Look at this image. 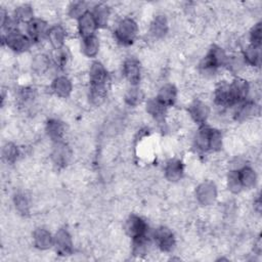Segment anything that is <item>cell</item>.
<instances>
[{"label":"cell","mask_w":262,"mask_h":262,"mask_svg":"<svg viewBox=\"0 0 262 262\" xmlns=\"http://www.w3.org/2000/svg\"><path fill=\"white\" fill-rule=\"evenodd\" d=\"M138 33V27L134 19L123 18L117 25L115 30V36L117 40L123 45H130L135 40Z\"/></svg>","instance_id":"obj_1"},{"label":"cell","mask_w":262,"mask_h":262,"mask_svg":"<svg viewBox=\"0 0 262 262\" xmlns=\"http://www.w3.org/2000/svg\"><path fill=\"white\" fill-rule=\"evenodd\" d=\"M227 55L225 53V51L219 47V46H213L209 52L207 53V55L205 56V58L202 60L201 62V69L204 73H213L215 72V70L219 67L225 66L226 60H227Z\"/></svg>","instance_id":"obj_2"},{"label":"cell","mask_w":262,"mask_h":262,"mask_svg":"<svg viewBox=\"0 0 262 262\" xmlns=\"http://www.w3.org/2000/svg\"><path fill=\"white\" fill-rule=\"evenodd\" d=\"M31 39L20 33L17 30H12L7 32L4 42L6 43L7 47L15 52L24 53L31 47Z\"/></svg>","instance_id":"obj_3"},{"label":"cell","mask_w":262,"mask_h":262,"mask_svg":"<svg viewBox=\"0 0 262 262\" xmlns=\"http://www.w3.org/2000/svg\"><path fill=\"white\" fill-rule=\"evenodd\" d=\"M152 237L158 248L163 252H170L175 246L173 232L167 227H159L154 231Z\"/></svg>","instance_id":"obj_4"},{"label":"cell","mask_w":262,"mask_h":262,"mask_svg":"<svg viewBox=\"0 0 262 262\" xmlns=\"http://www.w3.org/2000/svg\"><path fill=\"white\" fill-rule=\"evenodd\" d=\"M196 200L201 205H212L217 198V188L212 181H205L201 183L195 190Z\"/></svg>","instance_id":"obj_5"},{"label":"cell","mask_w":262,"mask_h":262,"mask_svg":"<svg viewBox=\"0 0 262 262\" xmlns=\"http://www.w3.org/2000/svg\"><path fill=\"white\" fill-rule=\"evenodd\" d=\"M125 230L129 236L134 238L142 237L146 235L147 232V224L146 222L136 215H131L125 224Z\"/></svg>","instance_id":"obj_6"},{"label":"cell","mask_w":262,"mask_h":262,"mask_svg":"<svg viewBox=\"0 0 262 262\" xmlns=\"http://www.w3.org/2000/svg\"><path fill=\"white\" fill-rule=\"evenodd\" d=\"M48 30L49 28L47 23L41 18H34L29 24H27V32L29 38L35 42H39L45 36H47Z\"/></svg>","instance_id":"obj_7"},{"label":"cell","mask_w":262,"mask_h":262,"mask_svg":"<svg viewBox=\"0 0 262 262\" xmlns=\"http://www.w3.org/2000/svg\"><path fill=\"white\" fill-rule=\"evenodd\" d=\"M123 74L129 83L136 86L141 78V68L137 59L130 57L123 64Z\"/></svg>","instance_id":"obj_8"},{"label":"cell","mask_w":262,"mask_h":262,"mask_svg":"<svg viewBox=\"0 0 262 262\" xmlns=\"http://www.w3.org/2000/svg\"><path fill=\"white\" fill-rule=\"evenodd\" d=\"M78 31L82 38H87L90 36L95 35V31L98 28L97 23L92 14V12L87 11L85 12L79 19H78V25H77Z\"/></svg>","instance_id":"obj_9"},{"label":"cell","mask_w":262,"mask_h":262,"mask_svg":"<svg viewBox=\"0 0 262 262\" xmlns=\"http://www.w3.org/2000/svg\"><path fill=\"white\" fill-rule=\"evenodd\" d=\"M51 158L56 166L64 167L69 164L72 158V150L66 143L61 141H56L52 149Z\"/></svg>","instance_id":"obj_10"},{"label":"cell","mask_w":262,"mask_h":262,"mask_svg":"<svg viewBox=\"0 0 262 262\" xmlns=\"http://www.w3.org/2000/svg\"><path fill=\"white\" fill-rule=\"evenodd\" d=\"M56 252L60 255H70L73 252V242L68 230L61 228L54 235V244Z\"/></svg>","instance_id":"obj_11"},{"label":"cell","mask_w":262,"mask_h":262,"mask_svg":"<svg viewBox=\"0 0 262 262\" xmlns=\"http://www.w3.org/2000/svg\"><path fill=\"white\" fill-rule=\"evenodd\" d=\"M214 100L217 105L224 106V107L235 104L229 84L223 83L216 88L214 93Z\"/></svg>","instance_id":"obj_12"},{"label":"cell","mask_w":262,"mask_h":262,"mask_svg":"<svg viewBox=\"0 0 262 262\" xmlns=\"http://www.w3.org/2000/svg\"><path fill=\"white\" fill-rule=\"evenodd\" d=\"M188 112L191 119L198 124H204L210 115L209 106L201 100L193 101L190 104Z\"/></svg>","instance_id":"obj_13"},{"label":"cell","mask_w":262,"mask_h":262,"mask_svg":"<svg viewBox=\"0 0 262 262\" xmlns=\"http://www.w3.org/2000/svg\"><path fill=\"white\" fill-rule=\"evenodd\" d=\"M229 86H230V90L235 103L242 102L248 97V94L250 92V86L245 79L243 78L234 79L232 83L229 84Z\"/></svg>","instance_id":"obj_14"},{"label":"cell","mask_w":262,"mask_h":262,"mask_svg":"<svg viewBox=\"0 0 262 262\" xmlns=\"http://www.w3.org/2000/svg\"><path fill=\"white\" fill-rule=\"evenodd\" d=\"M34 245L40 250H47L54 244V236L44 228H37L33 233Z\"/></svg>","instance_id":"obj_15"},{"label":"cell","mask_w":262,"mask_h":262,"mask_svg":"<svg viewBox=\"0 0 262 262\" xmlns=\"http://www.w3.org/2000/svg\"><path fill=\"white\" fill-rule=\"evenodd\" d=\"M52 90L53 92L61 97V98H66L68 97L71 92H72V89H73V86H72V82L71 80L66 77V76H59V77H56L53 82H52Z\"/></svg>","instance_id":"obj_16"},{"label":"cell","mask_w":262,"mask_h":262,"mask_svg":"<svg viewBox=\"0 0 262 262\" xmlns=\"http://www.w3.org/2000/svg\"><path fill=\"white\" fill-rule=\"evenodd\" d=\"M47 38L55 50L60 49L63 47V44H64L66 31L61 26L55 25L49 28L47 33Z\"/></svg>","instance_id":"obj_17"},{"label":"cell","mask_w":262,"mask_h":262,"mask_svg":"<svg viewBox=\"0 0 262 262\" xmlns=\"http://www.w3.org/2000/svg\"><path fill=\"white\" fill-rule=\"evenodd\" d=\"M183 175V165L179 160H170L165 167V176L169 181L176 182Z\"/></svg>","instance_id":"obj_18"},{"label":"cell","mask_w":262,"mask_h":262,"mask_svg":"<svg viewBox=\"0 0 262 262\" xmlns=\"http://www.w3.org/2000/svg\"><path fill=\"white\" fill-rule=\"evenodd\" d=\"M177 97V89L172 84H165L163 85L158 93L157 98L165 104L167 107L172 105Z\"/></svg>","instance_id":"obj_19"},{"label":"cell","mask_w":262,"mask_h":262,"mask_svg":"<svg viewBox=\"0 0 262 262\" xmlns=\"http://www.w3.org/2000/svg\"><path fill=\"white\" fill-rule=\"evenodd\" d=\"M238 178L243 188H252L255 186L257 181L256 172L248 166H244L239 170H237Z\"/></svg>","instance_id":"obj_20"},{"label":"cell","mask_w":262,"mask_h":262,"mask_svg":"<svg viewBox=\"0 0 262 262\" xmlns=\"http://www.w3.org/2000/svg\"><path fill=\"white\" fill-rule=\"evenodd\" d=\"M149 32L155 38H163L168 32L167 18L164 15H157L150 24Z\"/></svg>","instance_id":"obj_21"},{"label":"cell","mask_w":262,"mask_h":262,"mask_svg":"<svg viewBox=\"0 0 262 262\" xmlns=\"http://www.w3.org/2000/svg\"><path fill=\"white\" fill-rule=\"evenodd\" d=\"M81 49L87 57H94L99 51V39L95 35L83 38Z\"/></svg>","instance_id":"obj_22"},{"label":"cell","mask_w":262,"mask_h":262,"mask_svg":"<svg viewBox=\"0 0 262 262\" xmlns=\"http://www.w3.org/2000/svg\"><path fill=\"white\" fill-rule=\"evenodd\" d=\"M46 132L50 139L54 140L55 142L61 141V138L64 134V126L60 121L56 119H51L46 124Z\"/></svg>","instance_id":"obj_23"},{"label":"cell","mask_w":262,"mask_h":262,"mask_svg":"<svg viewBox=\"0 0 262 262\" xmlns=\"http://www.w3.org/2000/svg\"><path fill=\"white\" fill-rule=\"evenodd\" d=\"M31 67L35 74L43 75L48 71L50 67V59L44 53L36 54L31 61Z\"/></svg>","instance_id":"obj_24"},{"label":"cell","mask_w":262,"mask_h":262,"mask_svg":"<svg viewBox=\"0 0 262 262\" xmlns=\"http://www.w3.org/2000/svg\"><path fill=\"white\" fill-rule=\"evenodd\" d=\"M167 106L163 104L157 97L148 99L146 102V112L157 120H161L165 117Z\"/></svg>","instance_id":"obj_25"},{"label":"cell","mask_w":262,"mask_h":262,"mask_svg":"<svg viewBox=\"0 0 262 262\" xmlns=\"http://www.w3.org/2000/svg\"><path fill=\"white\" fill-rule=\"evenodd\" d=\"M243 58L245 62H247L248 64L252 67H258L260 64V59H261L260 47L250 44L245 48Z\"/></svg>","instance_id":"obj_26"},{"label":"cell","mask_w":262,"mask_h":262,"mask_svg":"<svg viewBox=\"0 0 262 262\" xmlns=\"http://www.w3.org/2000/svg\"><path fill=\"white\" fill-rule=\"evenodd\" d=\"M210 133H211V128L206 126H203L198 130L194 138V143L200 150H203V151L209 150Z\"/></svg>","instance_id":"obj_27"},{"label":"cell","mask_w":262,"mask_h":262,"mask_svg":"<svg viewBox=\"0 0 262 262\" xmlns=\"http://www.w3.org/2000/svg\"><path fill=\"white\" fill-rule=\"evenodd\" d=\"M92 14L98 27H105L110 18V8L105 4H98L94 7Z\"/></svg>","instance_id":"obj_28"},{"label":"cell","mask_w":262,"mask_h":262,"mask_svg":"<svg viewBox=\"0 0 262 262\" xmlns=\"http://www.w3.org/2000/svg\"><path fill=\"white\" fill-rule=\"evenodd\" d=\"M144 98V94L140 88L133 86L132 88L128 89L125 94V102L130 106H136L141 103Z\"/></svg>","instance_id":"obj_29"},{"label":"cell","mask_w":262,"mask_h":262,"mask_svg":"<svg viewBox=\"0 0 262 262\" xmlns=\"http://www.w3.org/2000/svg\"><path fill=\"white\" fill-rule=\"evenodd\" d=\"M15 19L17 21L29 24L32 19H34L33 8L30 5H21L18 6L14 11Z\"/></svg>","instance_id":"obj_30"},{"label":"cell","mask_w":262,"mask_h":262,"mask_svg":"<svg viewBox=\"0 0 262 262\" xmlns=\"http://www.w3.org/2000/svg\"><path fill=\"white\" fill-rule=\"evenodd\" d=\"M2 155H3V158L6 162H9V163H12L16 160L17 156H18V149H17V146L11 142H8L6 143L4 146H3V149H2Z\"/></svg>","instance_id":"obj_31"},{"label":"cell","mask_w":262,"mask_h":262,"mask_svg":"<svg viewBox=\"0 0 262 262\" xmlns=\"http://www.w3.org/2000/svg\"><path fill=\"white\" fill-rule=\"evenodd\" d=\"M221 147H222V135L220 131L216 129H211L209 149L213 151H218L221 149Z\"/></svg>","instance_id":"obj_32"},{"label":"cell","mask_w":262,"mask_h":262,"mask_svg":"<svg viewBox=\"0 0 262 262\" xmlns=\"http://www.w3.org/2000/svg\"><path fill=\"white\" fill-rule=\"evenodd\" d=\"M227 184H228L229 190H230L231 192H233V193H238V192L242 190L243 186H242V184H241L237 171L231 170V171L229 172Z\"/></svg>","instance_id":"obj_33"},{"label":"cell","mask_w":262,"mask_h":262,"mask_svg":"<svg viewBox=\"0 0 262 262\" xmlns=\"http://www.w3.org/2000/svg\"><path fill=\"white\" fill-rule=\"evenodd\" d=\"M14 205L17 211L21 214H28L29 213V200L25 193H17L14 196Z\"/></svg>","instance_id":"obj_34"},{"label":"cell","mask_w":262,"mask_h":262,"mask_svg":"<svg viewBox=\"0 0 262 262\" xmlns=\"http://www.w3.org/2000/svg\"><path fill=\"white\" fill-rule=\"evenodd\" d=\"M88 10L84 2H75V3H72L71 6L69 7V15L77 19H79Z\"/></svg>","instance_id":"obj_35"},{"label":"cell","mask_w":262,"mask_h":262,"mask_svg":"<svg viewBox=\"0 0 262 262\" xmlns=\"http://www.w3.org/2000/svg\"><path fill=\"white\" fill-rule=\"evenodd\" d=\"M250 40H251V44L254 46H259L261 44V24L258 23L256 24L250 33Z\"/></svg>","instance_id":"obj_36"},{"label":"cell","mask_w":262,"mask_h":262,"mask_svg":"<svg viewBox=\"0 0 262 262\" xmlns=\"http://www.w3.org/2000/svg\"><path fill=\"white\" fill-rule=\"evenodd\" d=\"M55 59V63L57 64V67L59 68H63L67 64V59H68V54L67 52L63 50V48L57 49L56 50V54L54 56Z\"/></svg>","instance_id":"obj_37"}]
</instances>
